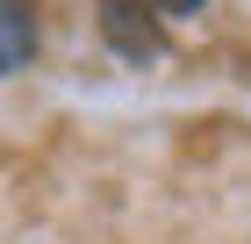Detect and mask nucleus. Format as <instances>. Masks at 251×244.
Returning a JSON list of instances; mask_svg holds the SVG:
<instances>
[{"mask_svg": "<svg viewBox=\"0 0 251 244\" xmlns=\"http://www.w3.org/2000/svg\"><path fill=\"white\" fill-rule=\"evenodd\" d=\"M100 29H108V43H115L122 57H136V65L165 51V36H158V22L144 15L136 0H108V15H100Z\"/></svg>", "mask_w": 251, "mask_h": 244, "instance_id": "obj_1", "label": "nucleus"}, {"mask_svg": "<svg viewBox=\"0 0 251 244\" xmlns=\"http://www.w3.org/2000/svg\"><path fill=\"white\" fill-rule=\"evenodd\" d=\"M29 51H36V22H29V7H22V0H0V72L29 65Z\"/></svg>", "mask_w": 251, "mask_h": 244, "instance_id": "obj_2", "label": "nucleus"}, {"mask_svg": "<svg viewBox=\"0 0 251 244\" xmlns=\"http://www.w3.org/2000/svg\"><path fill=\"white\" fill-rule=\"evenodd\" d=\"M158 7H165V15H201L208 0H158Z\"/></svg>", "mask_w": 251, "mask_h": 244, "instance_id": "obj_3", "label": "nucleus"}]
</instances>
